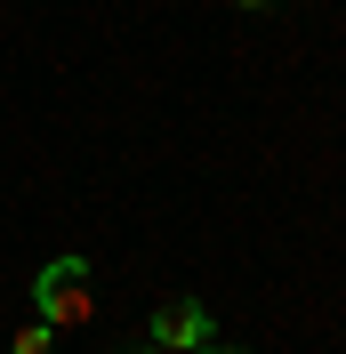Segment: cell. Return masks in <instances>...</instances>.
<instances>
[{"mask_svg": "<svg viewBox=\"0 0 346 354\" xmlns=\"http://www.w3.org/2000/svg\"><path fill=\"white\" fill-rule=\"evenodd\" d=\"M33 322H48L57 338L97 322V290H89V258L81 250H65V258H48L33 274Z\"/></svg>", "mask_w": 346, "mask_h": 354, "instance_id": "6da1fadb", "label": "cell"}, {"mask_svg": "<svg viewBox=\"0 0 346 354\" xmlns=\"http://www.w3.org/2000/svg\"><path fill=\"white\" fill-rule=\"evenodd\" d=\"M153 346L161 354H201L210 346V306L201 298H161L153 306Z\"/></svg>", "mask_w": 346, "mask_h": 354, "instance_id": "7a4b0ae2", "label": "cell"}, {"mask_svg": "<svg viewBox=\"0 0 346 354\" xmlns=\"http://www.w3.org/2000/svg\"><path fill=\"white\" fill-rule=\"evenodd\" d=\"M8 354H57V330H48V322H24V330L8 338Z\"/></svg>", "mask_w": 346, "mask_h": 354, "instance_id": "3957f363", "label": "cell"}, {"mask_svg": "<svg viewBox=\"0 0 346 354\" xmlns=\"http://www.w3.org/2000/svg\"><path fill=\"white\" fill-rule=\"evenodd\" d=\"M201 354H234V346H201Z\"/></svg>", "mask_w": 346, "mask_h": 354, "instance_id": "277c9868", "label": "cell"}, {"mask_svg": "<svg viewBox=\"0 0 346 354\" xmlns=\"http://www.w3.org/2000/svg\"><path fill=\"white\" fill-rule=\"evenodd\" d=\"M242 8H266V0H242Z\"/></svg>", "mask_w": 346, "mask_h": 354, "instance_id": "5b68a950", "label": "cell"}, {"mask_svg": "<svg viewBox=\"0 0 346 354\" xmlns=\"http://www.w3.org/2000/svg\"><path fill=\"white\" fill-rule=\"evenodd\" d=\"M137 354H161V346H137Z\"/></svg>", "mask_w": 346, "mask_h": 354, "instance_id": "8992f818", "label": "cell"}]
</instances>
